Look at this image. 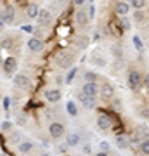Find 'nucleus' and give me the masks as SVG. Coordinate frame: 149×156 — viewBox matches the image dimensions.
<instances>
[{
    "instance_id": "22",
    "label": "nucleus",
    "mask_w": 149,
    "mask_h": 156,
    "mask_svg": "<svg viewBox=\"0 0 149 156\" xmlns=\"http://www.w3.org/2000/svg\"><path fill=\"white\" fill-rule=\"evenodd\" d=\"M130 5L135 7V9H142L146 5V0H130Z\"/></svg>"
},
{
    "instance_id": "7",
    "label": "nucleus",
    "mask_w": 149,
    "mask_h": 156,
    "mask_svg": "<svg viewBox=\"0 0 149 156\" xmlns=\"http://www.w3.org/2000/svg\"><path fill=\"white\" fill-rule=\"evenodd\" d=\"M17 68V62H16V57H7L4 61V71L5 73H14Z\"/></svg>"
},
{
    "instance_id": "21",
    "label": "nucleus",
    "mask_w": 149,
    "mask_h": 156,
    "mask_svg": "<svg viewBox=\"0 0 149 156\" xmlns=\"http://www.w3.org/2000/svg\"><path fill=\"white\" fill-rule=\"evenodd\" d=\"M26 12H28V16H30V17H37V16H38V7L35 5V4H31V5L28 7Z\"/></svg>"
},
{
    "instance_id": "13",
    "label": "nucleus",
    "mask_w": 149,
    "mask_h": 156,
    "mask_svg": "<svg viewBox=\"0 0 149 156\" xmlns=\"http://www.w3.org/2000/svg\"><path fill=\"white\" fill-rule=\"evenodd\" d=\"M116 146H118L120 149H127L128 146H130V139L125 137V135H120V137L116 139Z\"/></svg>"
},
{
    "instance_id": "23",
    "label": "nucleus",
    "mask_w": 149,
    "mask_h": 156,
    "mask_svg": "<svg viewBox=\"0 0 149 156\" xmlns=\"http://www.w3.org/2000/svg\"><path fill=\"white\" fill-rule=\"evenodd\" d=\"M31 147H33L31 142H23V144L19 146V151H21V153H28V151H31Z\"/></svg>"
},
{
    "instance_id": "9",
    "label": "nucleus",
    "mask_w": 149,
    "mask_h": 156,
    "mask_svg": "<svg viewBox=\"0 0 149 156\" xmlns=\"http://www.w3.org/2000/svg\"><path fill=\"white\" fill-rule=\"evenodd\" d=\"M28 49L33 50V52H40V50L44 49V44H42V40L40 38H30V42H28Z\"/></svg>"
},
{
    "instance_id": "33",
    "label": "nucleus",
    "mask_w": 149,
    "mask_h": 156,
    "mask_svg": "<svg viewBox=\"0 0 149 156\" xmlns=\"http://www.w3.org/2000/svg\"><path fill=\"white\" fill-rule=\"evenodd\" d=\"M135 19H142V12H137L135 14Z\"/></svg>"
},
{
    "instance_id": "1",
    "label": "nucleus",
    "mask_w": 149,
    "mask_h": 156,
    "mask_svg": "<svg viewBox=\"0 0 149 156\" xmlns=\"http://www.w3.org/2000/svg\"><path fill=\"white\" fill-rule=\"evenodd\" d=\"M55 61H57V64L61 68H68V66H71L73 54H69V52H61V54H57Z\"/></svg>"
},
{
    "instance_id": "4",
    "label": "nucleus",
    "mask_w": 149,
    "mask_h": 156,
    "mask_svg": "<svg viewBox=\"0 0 149 156\" xmlns=\"http://www.w3.org/2000/svg\"><path fill=\"white\" fill-rule=\"evenodd\" d=\"M82 92L83 94H88V95H97L99 94V87H97L95 82H87V83L83 85Z\"/></svg>"
},
{
    "instance_id": "18",
    "label": "nucleus",
    "mask_w": 149,
    "mask_h": 156,
    "mask_svg": "<svg viewBox=\"0 0 149 156\" xmlns=\"http://www.w3.org/2000/svg\"><path fill=\"white\" fill-rule=\"evenodd\" d=\"M87 21H88L87 14H85L83 11H80V12L76 14V23L80 24V26H85V24H87Z\"/></svg>"
},
{
    "instance_id": "30",
    "label": "nucleus",
    "mask_w": 149,
    "mask_h": 156,
    "mask_svg": "<svg viewBox=\"0 0 149 156\" xmlns=\"http://www.w3.org/2000/svg\"><path fill=\"white\" fill-rule=\"evenodd\" d=\"M122 24H123V28H127V30L130 28V23H128L127 19H123V21H122Z\"/></svg>"
},
{
    "instance_id": "10",
    "label": "nucleus",
    "mask_w": 149,
    "mask_h": 156,
    "mask_svg": "<svg viewBox=\"0 0 149 156\" xmlns=\"http://www.w3.org/2000/svg\"><path fill=\"white\" fill-rule=\"evenodd\" d=\"M97 127H99L101 130H108V128L111 127L109 116H106V115H101V116L97 118Z\"/></svg>"
},
{
    "instance_id": "31",
    "label": "nucleus",
    "mask_w": 149,
    "mask_h": 156,
    "mask_svg": "<svg viewBox=\"0 0 149 156\" xmlns=\"http://www.w3.org/2000/svg\"><path fill=\"white\" fill-rule=\"evenodd\" d=\"M144 85H146V87L149 89V73L146 75V78H144Z\"/></svg>"
},
{
    "instance_id": "24",
    "label": "nucleus",
    "mask_w": 149,
    "mask_h": 156,
    "mask_svg": "<svg viewBox=\"0 0 149 156\" xmlns=\"http://www.w3.org/2000/svg\"><path fill=\"white\" fill-rule=\"evenodd\" d=\"M140 153H142V154H149V140L140 142Z\"/></svg>"
},
{
    "instance_id": "12",
    "label": "nucleus",
    "mask_w": 149,
    "mask_h": 156,
    "mask_svg": "<svg viewBox=\"0 0 149 156\" xmlns=\"http://www.w3.org/2000/svg\"><path fill=\"white\" fill-rule=\"evenodd\" d=\"M45 99L50 101V102H57V101L61 99V92L59 90H47L45 92Z\"/></svg>"
},
{
    "instance_id": "11",
    "label": "nucleus",
    "mask_w": 149,
    "mask_h": 156,
    "mask_svg": "<svg viewBox=\"0 0 149 156\" xmlns=\"http://www.w3.org/2000/svg\"><path fill=\"white\" fill-rule=\"evenodd\" d=\"M128 11H130V4H127V2H118L116 4V12L120 16H127Z\"/></svg>"
},
{
    "instance_id": "29",
    "label": "nucleus",
    "mask_w": 149,
    "mask_h": 156,
    "mask_svg": "<svg viewBox=\"0 0 149 156\" xmlns=\"http://www.w3.org/2000/svg\"><path fill=\"white\" fill-rule=\"evenodd\" d=\"M33 26H23V31H26V33H33Z\"/></svg>"
},
{
    "instance_id": "37",
    "label": "nucleus",
    "mask_w": 149,
    "mask_h": 156,
    "mask_svg": "<svg viewBox=\"0 0 149 156\" xmlns=\"http://www.w3.org/2000/svg\"><path fill=\"white\" fill-rule=\"evenodd\" d=\"M90 2H92V0H90Z\"/></svg>"
},
{
    "instance_id": "6",
    "label": "nucleus",
    "mask_w": 149,
    "mask_h": 156,
    "mask_svg": "<svg viewBox=\"0 0 149 156\" xmlns=\"http://www.w3.org/2000/svg\"><path fill=\"white\" fill-rule=\"evenodd\" d=\"M80 99H82L83 106L87 108V109H92V108L95 106V95H88V94H83V92H82Z\"/></svg>"
},
{
    "instance_id": "35",
    "label": "nucleus",
    "mask_w": 149,
    "mask_h": 156,
    "mask_svg": "<svg viewBox=\"0 0 149 156\" xmlns=\"http://www.w3.org/2000/svg\"><path fill=\"white\" fill-rule=\"evenodd\" d=\"M73 2H75L76 5H80V4H83V2H85V0H73Z\"/></svg>"
},
{
    "instance_id": "14",
    "label": "nucleus",
    "mask_w": 149,
    "mask_h": 156,
    "mask_svg": "<svg viewBox=\"0 0 149 156\" xmlns=\"http://www.w3.org/2000/svg\"><path fill=\"white\" fill-rule=\"evenodd\" d=\"M2 16H4V21L11 23V21H12V17H14V7H12V5H7Z\"/></svg>"
},
{
    "instance_id": "32",
    "label": "nucleus",
    "mask_w": 149,
    "mask_h": 156,
    "mask_svg": "<svg viewBox=\"0 0 149 156\" xmlns=\"http://www.w3.org/2000/svg\"><path fill=\"white\" fill-rule=\"evenodd\" d=\"M95 64H97V66H104V61H102V59H95Z\"/></svg>"
},
{
    "instance_id": "20",
    "label": "nucleus",
    "mask_w": 149,
    "mask_h": 156,
    "mask_svg": "<svg viewBox=\"0 0 149 156\" xmlns=\"http://www.w3.org/2000/svg\"><path fill=\"white\" fill-rule=\"evenodd\" d=\"M147 134L149 132H147V128H146V125H140V127H137V130H135V135L140 137V139H144Z\"/></svg>"
},
{
    "instance_id": "5",
    "label": "nucleus",
    "mask_w": 149,
    "mask_h": 156,
    "mask_svg": "<svg viewBox=\"0 0 149 156\" xmlns=\"http://www.w3.org/2000/svg\"><path fill=\"white\" fill-rule=\"evenodd\" d=\"M128 85H130L133 90L139 89V85H140V73L139 71H130V75H128Z\"/></svg>"
},
{
    "instance_id": "27",
    "label": "nucleus",
    "mask_w": 149,
    "mask_h": 156,
    "mask_svg": "<svg viewBox=\"0 0 149 156\" xmlns=\"http://www.w3.org/2000/svg\"><path fill=\"white\" fill-rule=\"evenodd\" d=\"M111 52L116 56V59H120V57H122V50L118 49V47H113V49H111Z\"/></svg>"
},
{
    "instance_id": "26",
    "label": "nucleus",
    "mask_w": 149,
    "mask_h": 156,
    "mask_svg": "<svg viewBox=\"0 0 149 156\" xmlns=\"http://www.w3.org/2000/svg\"><path fill=\"white\" fill-rule=\"evenodd\" d=\"M133 45H135V49L137 50H142V42H140L139 37H133Z\"/></svg>"
},
{
    "instance_id": "19",
    "label": "nucleus",
    "mask_w": 149,
    "mask_h": 156,
    "mask_svg": "<svg viewBox=\"0 0 149 156\" xmlns=\"http://www.w3.org/2000/svg\"><path fill=\"white\" fill-rule=\"evenodd\" d=\"M66 109H68V113H69L71 116H76V115H78L76 104H75V102H71V101H69V102H68V104H66Z\"/></svg>"
},
{
    "instance_id": "17",
    "label": "nucleus",
    "mask_w": 149,
    "mask_h": 156,
    "mask_svg": "<svg viewBox=\"0 0 149 156\" xmlns=\"http://www.w3.org/2000/svg\"><path fill=\"white\" fill-rule=\"evenodd\" d=\"M75 45H76L78 49H85V47L88 45V40L85 38V37H82V35H80V37H76V38H75Z\"/></svg>"
},
{
    "instance_id": "3",
    "label": "nucleus",
    "mask_w": 149,
    "mask_h": 156,
    "mask_svg": "<svg viewBox=\"0 0 149 156\" xmlns=\"http://www.w3.org/2000/svg\"><path fill=\"white\" fill-rule=\"evenodd\" d=\"M14 85L19 87V89H30L31 87V82L26 76H23V75H16L14 76Z\"/></svg>"
},
{
    "instance_id": "16",
    "label": "nucleus",
    "mask_w": 149,
    "mask_h": 156,
    "mask_svg": "<svg viewBox=\"0 0 149 156\" xmlns=\"http://www.w3.org/2000/svg\"><path fill=\"white\" fill-rule=\"evenodd\" d=\"M78 140H80V137H78L76 134H69L66 139V144L69 146V147H75V146H78Z\"/></svg>"
},
{
    "instance_id": "34",
    "label": "nucleus",
    "mask_w": 149,
    "mask_h": 156,
    "mask_svg": "<svg viewBox=\"0 0 149 156\" xmlns=\"http://www.w3.org/2000/svg\"><path fill=\"white\" fill-rule=\"evenodd\" d=\"M83 153H90V146H85L83 147Z\"/></svg>"
},
{
    "instance_id": "8",
    "label": "nucleus",
    "mask_w": 149,
    "mask_h": 156,
    "mask_svg": "<svg viewBox=\"0 0 149 156\" xmlns=\"http://www.w3.org/2000/svg\"><path fill=\"white\" fill-rule=\"evenodd\" d=\"M37 19H38V23L42 24V26H45V24H49L50 21H52V17H50V12L49 11H38V16H37Z\"/></svg>"
},
{
    "instance_id": "15",
    "label": "nucleus",
    "mask_w": 149,
    "mask_h": 156,
    "mask_svg": "<svg viewBox=\"0 0 149 156\" xmlns=\"http://www.w3.org/2000/svg\"><path fill=\"white\" fill-rule=\"evenodd\" d=\"M101 94H102L104 99H111L113 97V87L111 85H102L101 87Z\"/></svg>"
},
{
    "instance_id": "25",
    "label": "nucleus",
    "mask_w": 149,
    "mask_h": 156,
    "mask_svg": "<svg viewBox=\"0 0 149 156\" xmlns=\"http://www.w3.org/2000/svg\"><path fill=\"white\" fill-rule=\"evenodd\" d=\"M75 75H76V68H73L71 71L68 73V76H66V83H69V82H71L73 78H75Z\"/></svg>"
},
{
    "instance_id": "2",
    "label": "nucleus",
    "mask_w": 149,
    "mask_h": 156,
    "mask_svg": "<svg viewBox=\"0 0 149 156\" xmlns=\"http://www.w3.org/2000/svg\"><path fill=\"white\" fill-rule=\"evenodd\" d=\"M49 130H50V135H52L54 139H59V137L64 134V125H62V123L54 122V123L49 127Z\"/></svg>"
},
{
    "instance_id": "36",
    "label": "nucleus",
    "mask_w": 149,
    "mask_h": 156,
    "mask_svg": "<svg viewBox=\"0 0 149 156\" xmlns=\"http://www.w3.org/2000/svg\"><path fill=\"white\" fill-rule=\"evenodd\" d=\"M59 2H62V0H59Z\"/></svg>"
},
{
    "instance_id": "28",
    "label": "nucleus",
    "mask_w": 149,
    "mask_h": 156,
    "mask_svg": "<svg viewBox=\"0 0 149 156\" xmlns=\"http://www.w3.org/2000/svg\"><path fill=\"white\" fill-rule=\"evenodd\" d=\"M85 78H87L88 82H94V80H95V75H94V73H87V75H85Z\"/></svg>"
}]
</instances>
